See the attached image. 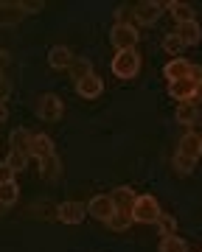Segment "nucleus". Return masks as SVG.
I'll return each mask as SVG.
<instances>
[{
  "label": "nucleus",
  "mask_w": 202,
  "mask_h": 252,
  "mask_svg": "<svg viewBox=\"0 0 202 252\" xmlns=\"http://www.w3.org/2000/svg\"><path fill=\"white\" fill-rule=\"evenodd\" d=\"M110 42L115 51H138L140 34L135 26H112L110 31Z\"/></svg>",
  "instance_id": "3"
},
{
  "label": "nucleus",
  "mask_w": 202,
  "mask_h": 252,
  "mask_svg": "<svg viewBox=\"0 0 202 252\" xmlns=\"http://www.w3.org/2000/svg\"><path fill=\"white\" fill-rule=\"evenodd\" d=\"M6 118H9V109H6V104H0V124H6Z\"/></svg>",
  "instance_id": "33"
},
{
  "label": "nucleus",
  "mask_w": 202,
  "mask_h": 252,
  "mask_svg": "<svg viewBox=\"0 0 202 252\" xmlns=\"http://www.w3.org/2000/svg\"><path fill=\"white\" fill-rule=\"evenodd\" d=\"M110 196H112V202H115V210H129V213H132V207H135V202H138L135 190L129 188V185H121V188H115Z\"/></svg>",
  "instance_id": "15"
},
{
  "label": "nucleus",
  "mask_w": 202,
  "mask_h": 252,
  "mask_svg": "<svg viewBox=\"0 0 202 252\" xmlns=\"http://www.w3.org/2000/svg\"><path fill=\"white\" fill-rule=\"evenodd\" d=\"M31 157L34 160H48V157H54V140H51V135H45V132H39V135H34L31 137Z\"/></svg>",
  "instance_id": "11"
},
{
  "label": "nucleus",
  "mask_w": 202,
  "mask_h": 252,
  "mask_svg": "<svg viewBox=\"0 0 202 252\" xmlns=\"http://www.w3.org/2000/svg\"><path fill=\"white\" fill-rule=\"evenodd\" d=\"M6 162H9L11 168H14V174H17V171H23V168H28V154L9 152V157H6Z\"/></svg>",
  "instance_id": "27"
},
{
  "label": "nucleus",
  "mask_w": 202,
  "mask_h": 252,
  "mask_svg": "<svg viewBox=\"0 0 202 252\" xmlns=\"http://www.w3.org/2000/svg\"><path fill=\"white\" fill-rule=\"evenodd\" d=\"M76 93H79L84 101H93L104 93V81H101L99 73H90V76H84L82 81H76Z\"/></svg>",
  "instance_id": "10"
},
{
  "label": "nucleus",
  "mask_w": 202,
  "mask_h": 252,
  "mask_svg": "<svg viewBox=\"0 0 202 252\" xmlns=\"http://www.w3.org/2000/svg\"><path fill=\"white\" fill-rule=\"evenodd\" d=\"M174 34L183 39V45H185V48H188V45H200V42H202V26L197 23V20H191V23H183V26H177Z\"/></svg>",
  "instance_id": "14"
},
{
  "label": "nucleus",
  "mask_w": 202,
  "mask_h": 252,
  "mask_svg": "<svg viewBox=\"0 0 202 252\" xmlns=\"http://www.w3.org/2000/svg\"><path fill=\"white\" fill-rule=\"evenodd\" d=\"M168 95H171L177 104H188V101L197 98V84H194V79L168 81Z\"/></svg>",
  "instance_id": "8"
},
{
  "label": "nucleus",
  "mask_w": 202,
  "mask_h": 252,
  "mask_svg": "<svg viewBox=\"0 0 202 252\" xmlns=\"http://www.w3.org/2000/svg\"><path fill=\"white\" fill-rule=\"evenodd\" d=\"M157 230H160V235H163V238H168V235H177V221L171 216H160L157 219Z\"/></svg>",
  "instance_id": "25"
},
{
  "label": "nucleus",
  "mask_w": 202,
  "mask_h": 252,
  "mask_svg": "<svg viewBox=\"0 0 202 252\" xmlns=\"http://www.w3.org/2000/svg\"><path fill=\"white\" fill-rule=\"evenodd\" d=\"M160 252H188V244L180 235H168V238L160 241Z\"/></svg>",
  "instance_id": "23"
},
{
  "label": "nucleus",
  "mask_w": 202,
  "mask_h": 252,
  "mask_svg": "<svg viewBox=\"0 0 202 252\" xmlns=\"http://www.w3.org/2000/svg\"><path fill=\"white\" fill-rule=\"evenodd\" d=\"M70 73H73V79H76V81H82L84 76H90V73H93V67H90V62H73Z\"/></svg>",
  "instance_id": "28"
},
{
  "label": "nucleus",
  "mask_w": 202,
  "mask_h": 252,
  "mask_svg": "<svg viewBox=\"0 0 202 252\" xmlns=\"http://www.w3.org/2000/svg\"><path fill=\"white\" fill-rule=\"evenodd\" d=\"M62 112H65V104L56 93H42L37 98V115L42 121H59Z\"/></svg>",
  "instance_id": "4"
},
{
  "label": "nucleus",
  "mask_w": 202,
  "mask_h": 252,
  "mask_svg": "<svg viewBox=\"0 0 202 252\" xmlns=\"http://www.w3.org/2000/svg\"><path fill=\"white\" fill-rule=\"evenodd\" d=\"M87 213H90L93 219H99V221H110L112 213H115V202H112L110 193H96V196L90 199V205H87Z\"/></svg>",
  "instance_id": "6"
},
{
  "label": "nucleus",
  "mask_w": 202,
  "mask_h": 252,
  "mask_svg": "<svg viewBox=\"0 0 202 252\" xmlns=\"http://www.w3.org/2000/svg\"><path fill=\"white\" fill-rule=\"evenodd\" d=\"M110 67H112L115 79H124V81L135 79L140 73V54L138 51H118V54L112 56Z\"/></svg>",
  "instance_id": "1"
},
{
  "label": "nucleus",
  "mask_w": 202,
  "mask_h": 252,
  "mask_svg": "<svg viewBox=\"0 0 202 252\" xmlns=\"http://www.w3.org/2000/svg\"><path fill=\"white\" fill-rule=\"evenodd\" d=\"M17 199H20V185L17 182H6V185H0V202H3L6 207L17 205Z\"/></svg>",
  "instance_id": "22"
},
{
  "label": "nucleus",
  "mask_w": 202,
  "mask_h": 252,
  "mask_svg": "<svg viewBox=\"0 0 202 252\" xmlns=\"http://www.w3.org/2000/svg\"><path fill=\"white\" fill-rule=\"evenodd\" d=\"M6 182H14V168L3 160L0 162V185H6Z\"/></svg>",
  "instance_id": "29"
},
{
  "label": "nucleus",
  "mask_w": 202,
  "mask_h": 252,
  "mask_svg": "<svg viewBox=\"0 0 202 252\" xmlns=\"http://www.w3.org/2000/svg\"><path fill=\"white\" fill-rule=\"evenodd\" d=\"M9 93H11V81L6 79V76H0V104L9 101Z\"/></svg>",
  "instance_id": "30"
},
{
  "label": "nucleus",
  "mask_w": 202,
  "mask_h": 252,
  "mask_svg": "<svg viewBox=\"0 0 202 252\" xmlns=\"http://www.w3.org/2000/svg\"><path fill=\"white\" fill-rule=\"evenodd\" d=\"M6 210H9V207H6L3 202H0V219H3V213H6Z\"/></svg>",
  "instance_id": "34"
},
{
  "label": "nucleus",
  "mask_w": 202,
  "mask_h": 252,
  "mask_svg": "<svg viewBox=\"0 0 202 252\" xmlns=\"http://www.w3.org/2000/svg\"><path fill=\"white\" fill-rule=\"evenodd\" d=\"M129 224H132V213H129V210H115L112 219L107 221V227H110L112 233H124Z\"/></svg>",
  "instance_id": "19"
},
{
  "label": "nucleus",
  "mask_w": 202,
  "mask_h": 252,
  "mask_svg": "<svg viewBox=\"0 0 202 252\" xmlns=\"http://www.w3.org/2000/svg\"><path fill=\"white\" fill-rule=\"evenodd\" d=\"M31 132H28V129H14V132H11V137H9V143H11V149L9 152H20V154H28L31 152ZM28 157H31V154H28Z\"/></svg>",
  "instance_id": "17"
},
{
  "label": "nucleus",
  "mask_w": 202,
  "mask_h": 252,
  "mask_svg": "<svg viewBox=\"0 0 202 252\" xmlns=\"http://www.w3.org/2000/svg\"><path fill=\"white\" fill-rule=\"evenodd\" d=\"M177 154L191 157V160H200V154H202V135H197V132H185V135L180 137Z\"/></svg>",
  "instance_id": "12"
},
{
  "label": "nucleus",
  "mask_w": 202,
  "mask_h": 252,
  "mask_svg": "<svg viewBox=\"0 0 202 252\" xmlns=\"http://www.w3.org/2000/svg\"><path fill=\"white\" fill-rule=\"evenodd\" d=\"M132 20H135V9H129V6H118L115 9V26H135Z\"/></svg>",
  "instance_id": "26"
},
{
  "label": "nucleus",
  "mask_w": 202,
  "mask_h": 252,
  "mask_svg": "<svg viewBox=\"0 0 202 252\" xmlns=\"http://www.w3.org/2000/svg\"><path fill=\"white\" fill-rule=\"evenodd\" d=\"M84 216H87V205L82 202H62V205L56 207V219L62 221V224H82Z\"/></svg>",
  "instance_id": "7"
},
{
  "label": "nucleus",
  "mask_w": 202,
  "mask_h": 252,
  "mask_svg": "<svg viewBox=\"0 0 202 252\" xmlns=\"http://www.w3.org/2000/svg\"><path fill=\"white\" fill-rule=\"evenodd\" d=\"M163 51L171 56V59H180V54L185 51V45H183V39L171 31V34H166V39H163Z\"/></svg>",
  "instance_id": "21"
},
{
  "label": "nucleus",
  "mask_w": 202,
  "mask_h": 252,
  "mask_svg": "<svg viewBox=\"0 0 202 252\" xmlns=\"http://www.w3.org/2000/svg\"><path fill=\"white\" fill-rule=\"evenodd\" d=\"M194 165H197V160L183 157V154H174V171L180 174V177H188V174L194 171Z\"/></svg>",
  "instance_id": "24"
},
{
  "label": "nucleus",
  "mask_w": 202,
  "mask_h": 252,
  "mask_svg": "<svg viewBox=\"0 0 202 252\" xmlns=\"http://www.w3.org/2000/svg\"><path fill=\"white\" fill-rule=\"evenodd\" d=\"M191 79H194V84H197V98H202V67H194Z\"/></svg>",
  "instance_id": "31"
},
{
  "label": "nucleus",
  "mask_w": 202,
  "mask_h": 252,
  "mask_svg": "<svg viewBox=\"0 0 202 252\" xmlns=\"http://www.w3.org/2000/svg\"><path fill=\"white\" fill-rule=\"evenodd\" d=\"M166 9H168V14L177 20V26L197 20V17H194V9H191V6H188V3H180V0H168V3H166Z\"/></svg>",
  "instance_id": "16"
},
{
  "label": "nucleus",
  "mask_w": 202,
  "mask_h": 252,
  "mask_svg": "<svg viewBox=\"0 0 202 252\" xmlns=\"http://www.w3.org/2000/svg\"><path fill=\"white\" fill-rule=\"evenodd\" d=\"M160 216H163L160 202L155 196H149V193H140L135 207H132V221H138V224H157Z\"/></svg>",
  "instance_id": "2"
},
{
  "label": "nucleus",
  "mask_w": 202,
  "mask_h": 252,
  "mask_svg": "<svg viewBox=\"0 0 202 252\" xmlns=\"http://www.w3.org/2000/svg\"><path fill=\"white\" fill-rule=\"evenodd\" d=\"M166 11V3H157V0H143L135 6V23L140 26H155L157 20L163 17Z\"/></svg>",
  "instance_id": "5"
},
{
  "label": "nucleus",
  "mask_w": 202,
  "mask_h": 252,
  "mask_svg": "<svg viewBox=\"0 0 202 252\" xmlns=\"http://www.w3.org/2000/svg\"><path fill=\"white\" fill-rule=\"evenodd\" d=\"M197 104L194 101H188V104H180L177 107V124H183V126H194V121H197Z\"/></svg>",
  "instance_id": "20"
},
{
  "label": "nucleus",
  "mask_w": 202,
  "mask_h": 252,
  "mask_svg": "<svg viewBox=\"0 0 202 252\" xmlns=\"http://www.w3.org/2000/svg\"><path fill=\"white\" fill-rule=\"evenodd\" d=\"M191 70H194V64L188 62V59H171V62L163 67V73H166V79L168 81H180V79H191Z\"/></svg>",
  "instance_id": "13"
},
{
  "label": "nucleus",
  "mask_w": 202,
  "mask_h": 252,
  "mask_svg": "<svg viewBox=\"0 0 202 252\" xmlns=\"http://www.w3.org/2000/svg\"><path fill=\"white\" fill-rule=\"evenodd\" d=\"M6 67H9V51H3V48H0V76L6 73Z\"/></svg>",
  "instance_id": "32"
},
{
  "label": "nucleus",
  "mask_w": 202,
  "mask_h": 252,
  "mask_svg": "<svg viewBox=\"0 0 202 252\" xmlns=\"http://www.w3.org/2000/svg\"><path fill=\"white\" fill-rule=\"evenodd\" d=\"M59 171H62V162H59L56 154L48 157V160H39V174H42V180H56Z\"/></svg>",
  "instance_id": "18"
},
{
  "label": "nucleus",
  "mask_w": 202,
  "mask_h": 252,
  "mask_svg": "<svg viewBox=\"0 0 202 252\" xmlns=\"http://www.w3.org/2000/svg\"><path fill=\"white\" fill-rule=\"evenodd\" d=\"M73 62H76V56L67 45H54L48 51V64H51L54 70H70Z\"/></svg>",
  "instance_id": "9"
}]
</instances>
